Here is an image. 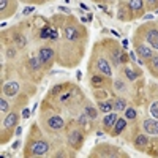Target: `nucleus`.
I'll list each match as a JSON object with an SVG mask.
<instances>
[{"label": "nucleus", "mask_w": 158, "mask_h": 158, "mask_svg": "<svg viewBox=\"0 0 158 158\" xmlns=\"http://www.w3.org/2000/svg\"><path fill=\"white\" fill-rule=\"evenodd\" d=\"M48 150H49V144L44 141H36L30 149L32 155H46Z\"/></svg>", "instance_id": "obj_1"}, {"label": "nucleus", "mask_w": 158, "mask_h": 158, "mask_svg": "<svg viewBox=\"0 0 158 158\" xmlns=\"http://www.w3.org/2000/svg\"><path fill=\"white\" fill-rule=\"evenodd\" d=\"M142 128L146 130V133H149V135H156V133H158V120H155V118L144 120Z\"/></svg>", "instance_id": "obj_2"}, {"label": "nucleus", "mask_w": 158, "mask_h": 158, "mask_svg": "<svg viewBox=\"0 0 158 158\" xmlns=\"http://www.w3.org/2000/svg\"><path fill=\"white\" fill-rule=\"evenodd\" d=\"M68 142L71 144L73 147H81V144H82V135H81V131H77V130H74V131H71L70 133V136H68Z\"/></svg>", "instance_id": "obj_3"}, {"label": "nucleus", "mask_w": 158, "mask_h": 158, "mask_svg": "<svg viewBox=\"0 0 158 158\" xmlns=\"http://www.w3.org/2000/svg\"><path fill=\"white\" fill-rule=\"evenodd\" d=\"M48 127H49L51 130H62V128H63V118L59 117V115H52V117H49Z\"/></svg>", "instance_id": "obj_4"}, {"label": "nucleus", "mask_w": 158, "mask_h": 158, "mask_svg": "<svg viewBox=\"0 0 158 158\" xmlns=\"http://www.w3.org/2000/svg\"><path fill=\"white\" fill-rule=\"evenodd\" d=\"M19 92V84L18 82H6L3 85V94L6 97H13V95H16Z\"/></svg>", "instance_id": "obj_5"}, {"label": "nucleus", "mask_w": 158, "mask_h": 158, "mask_svg": "<svg viewBox=\"0 0 158 158\" xmlns=\"http://www.w3.org/2000/svg\"><path fill=\"white\" fill-rule=\"evenodd\" d=\"M147 41H149V44L153 48V49H158V30H155V29H150L149 32H147Z\"/></svg>", "instance_id": "obj_6"}, {"label": "nucleus", "mask_w": 158, "mask_h": 158, "mask_svg": "<svg viewBox=\"0 0 158 158\" xmlns=\"http://www.w3.org/2000/svg\"><path fill=\"white\" fill-rule=\"evenodd\" d=\"M40 59H41L43 63H48L52 57H54V51H52L51 48H43V49H40Z\"/></svg>", "instance_id": "obj_7"}, {"label": "nucleus", "mask_w": 158, "mask_h": 158, "mask_svg": "<svg viewBox=\"0 0 158 158\" xmlns=\"http://www.w3.org/2000/svg\"><path fill=\"white\" fill-rule=\"evenodd\" d=\"M97 67H98V70H100L103 74H106V76H111V74H112L109 63H108L106 60H104V59H100V60L97 62Z\"/></svg>", "instance_id": "obj_8"}, {"label": "nucleus", "mask_w": 158, "mask_h": 158, "mask_svg": "<svg viewBox=\"0 0 158 158\" xmlns=\"http://www.w3.org/2000/svg\"><path fill=\"white\" fill-rule=\"evenodd\" d=\"M16 122H18V114H16V112H11V114L6 115V118L3 120V125H5L6 128H11V127L16 125Z\"/></svg>", "instance_id": "obj_9"}, {"label": "nucleus", "mask_w": 158, "mask_h": 158, "mask_svg": "<svg viewBox=\"0 0 158 158\" xmlns=\"http://www.w3.org/2000/svg\"><path fill=\"white\" fill-rule=\"evenodd\" d=\"M138 54L142 57V59H150L152 57V49L149 48V46H139L138 48Z\"/></svg>", "instance_id": "obj_10"}, {"label": "nucleus", "mask_w": 158, "mask_h": 158, "mask_svg": "<svg viewBox=\"0 0 158 158\" xmlns=\"http://www.w3.org/2000/svg\"><path fill=\"white\" fill-rule=\"evenodd\" d=\"M125 127H127V120H125V118H117L115 123H114V133L118 135L120 131L125 130Z\"/></svg>", "instance_id": "obj_11"}, {"label": "nucleus", "mask_w": 158, "mask_h": 158, "mask_svg": "<svg viewBox=\"0 0 158 158\" xmlns=\"http://www.w3.org/2000/svg\"><path fill=\"white\" fill-rule=\"evenodd\" d=\"M65 38H67V40H71V41H74V40L79 38V33L76 32L74 27H67V29H65Z\"/></svg>", "instance_id": "obj_12"}, {"label": "nucleus", "mask_w": 158, "mask_h": 158, "mask_svg": "<svg viewBox=\"0 0 158 158\" xmlns=\"http://www.w3.org/2000/svg\"><path fill=\"white\" fill-rule=\"evenodd\" d=\"M115 120H117V114H114V112H108L103 122H104V125H106V127H114Z\"/></svg>", "instance_id": "obj_13"}, {"label": "nucleus", "mask_w": 158, "mask_h": 158, "mask_svg": "<svg viewBox=\"0 0 158 158\" xmlns=\"http://www.w3.org/2000/svg\"><path fill=\"white\" fill-rule=\"evenodd\" d=\"M98 108H100V111H103L104 114H108V112H111V111H112L114 104H112V103H109V101H100V103H98Z\"/></svg>", "instance_id": "obj_14"}, {"label": "nucleus", "mask_w": 158, "mask_h": 158, "mask_svg": "<svg viewBox=\"0 0 158 158\" xmlns=\"http://www.w3.org/2000/svg\"><path fill=\"white\" fill-rule=\"evenodd\" d=\"M41 63H43V62H41V59H40V57H32V59L29 60V67L35 71V70H38L40 67H41Z\"/></svg>", "instance_id": "obj_15"}, {"label": "nucleus", "mask_w": 158, "mask_h": 158, "mask_svg": "<svg viewBox=\"0 0 158 158\" xmlns=\"http://www.w3.org/2000/svg\"><path fill=\"white\" fill-rule=\"evenodd\" d=\"M114 109H115V111H123V109H127V101L122 100V98L115 100V103H114Z\"/></svg>", "instance_id": "obj_16"}, {"label": "nucleus", "mask_w": 158, "mask_h": 158, "mask_svg": "<svg viewBox=\"0 0 158 158\" xmlns=\"http://www.w3.org/2000/svg\"><path fill=\"white\" fill-rule=\"evenodd\" d=\"M130 8L133 11H141L142 10V0H130Z\"/></svg>", "instance_id": "obj_17"}, {"label": "nucleus", "mask_w": 158, "mask_h": 158, "mask_svg": "<svg viewBox=\"0 0 158 158\" xmlns=\"http://www.w3.org/2000/svg\"><path fill=\"white\" fill-rule=\"evenodd\" d=\"M112 60H114V63H115V65L120 63V60H122V51L114 49V51H112Z\"/></svg>", "instance_id": "obj_18"}, {"label": "nucleus", "mask_w": 158, "mask_h": 158, "mask_svg": "<svg viewBox=\"0 0 158 158\" xmlns=\"http://www.w3.org/2000/svg\"><path fill=\"white\" fill-rule=\"evenodd\" d=\"M135 144L138 147H144L147 144V136H144V135H141V136H138L136 138V141H135Z\"/></svg>", "instance_id": "obj_19"}, {"label": "nucleus", "mask_w": 158, "mask_h": 158, "mask_svg": "<svg viewBox=\"0 0 158 158\" xmlns=\"http://www.w3.org/2000/svg\"><path fill=\"white\" fill-rule=\"evenodd\" d=\"M150 114L153 118H158V101H153L150 106Z\"/></svg>", "instance_id": "obj_20"}, {"label": "nucleus", "mask_w": 158, "mask_h": 158, "mask_svg": "<svg viewBox=\"0 0 158 158\" xmlns=\"http://www.w3.org/2000/svg\"><path fill=\"white\" fill-rule=\"evenodd\" d=\"M25 43H27L25 36H22V35H18V36H16V44H18L19 48H24V46H25Z\"/></svg>", "instance_id": "obj_21"}, {"label": "nucleus", "mask_w": 158, "mask_h": 158, "mask_svg": "<svg viewBox=\"0 0 158 158\" xmlns=\"http://www.w3.org/2000/svg\"><path fill=\"white\" fill-rule=\"evenodd\" d=\"M84 112H85V114H87L90 118H95V117H97V111H95L94 108H92V106H87Z\"/></svg>", "instance_id": "obj_22"}, {"label": "nucleus", "mask_w": 158, "mask_h": 158, "mask_svg": "<svg viewBox=\"0 0 158 158\" xmlns=\"http://www.w3.org/2000/svg\"><path fill=\"white\" fill-rule=\"evenodd\" d=\"M0 109H2V112H6L8 111V103L5 98H0Z\"/></svg>", "instance_id": "obj_23"}, {"label": "nucleus", "mask_w": 158, "mask_h": 158, "mask_svg": "<svg viewBox=\"0 0 158 158\" xmlns=\"http://www.w3.org/2000/svg\"><path fill=\"white\" fill-rule=\"evenodd\" d=\"M51 29L49 27H44L43 30H41V38H51Z\"/></svg>", "instance_id": "obj_24"}, {"label": "nucleus", "mask_w": 158, "mask_h": 158, "mask_svg": "<svg viewBox=\"0 0 158 158\" xmlns=\"http://www.w3.org/2000/svg\"><path fill=\"white\" fill-rule=\"evenodd\" d=\"M136 117V111L133 108H128L127 109V118H135Z\"/></svg>", "instance_id": "obj_25"}, {"label": "nucleus", "mask_w": 158, "mask_h": 158, "mask_svg": "<svg viewBox=\"0 0 158 158\" xmlns=\"http://www.w3.org/2000/svg\"><path fill=\"white\" fill-rule=\"evenodd\" d=\"M125 74L128 76V79H131V81H133V79H136V73H135V71H131L130 68L125 70Z\"/></svg>", "instance_id": "obj_26"}, {"label": "nucleus", "mask_w": 158, "mask_h": 158, "mask_svg": "<svg viewBox=\"0 0 158 158\" xmlns=\"http://www.w3.org/2000/svg\"><path fill=\"white\" fill-rule=\"evenodd\" d=\"M103 81H101V77L100 76H94V77H92V84H97V85H100Z\"/></svg>", "instance_id": "obj_27"}, {"label": "nucleus", "mask_w": 158, "mask_h": 158, "mask_svg": "<svg viewBox=\"0 0 158 158\" xmlns=\"http://www.w3.org/2000/svg\"><path fill=\"white\" fill-rule=\"evenodd\" d=\"M115 89H117V90H123V89H125V84L120 82V81H117V82H115Z\"/></svg>", "instance_id": "obj_28"}, {"label": "nucleus", "mask_w": 158, "mask_h": 158, "mask_svg": "<svg viewBox=\"0 0 158 158\" xmlns=\"http://www.w3.org/2000/svg\"><path fill=\"white\" fill-rule=\"evenodd\" d=\"M6 3H8V0H0V10H2V11H5Z\"/></svg>", "instance_id": "obj_29"}, {"label": "nucleus", "mask_w": 158, "mask_h": 158, "mask_svg": "<svg viewBox=\"0 0 158 158\" xmlns=\"http://www.w3.org/2000/svg\"><path fill=\"white\" fill-rule=\"evenodd\" d=\"M152 65H153V68H158V56L152 57Z\"/></svg>", "instance_id": "obj_30"}, {"label": "nucleus", "mask_w": 158, "mask_h": 158, "mask_svg": "<svg viewBox=\"0 0 158 158\" xmlns=\"http://www.w3.org/2000/svg\"><path fill=\"white\" fill-rule=\"evenodd\" d=\"M59 38V32L57 30H52L51 32V40H57Z\"/></svg>", "instance_id": "obj_31"}, {"label": "nucleus", "mask_w": 158, "mask_h": 158, "mask_svg": "<svg viewBox=\"0 0 158 158\" xmlns=\"http://www.w3.org/2000/svg\"><path fill=\"white\" fill-rule=\"evenodd\" d=\"M32 11H33V6H27V8H24L22 13H24V15H30Z\"/></svg>", "instance_id": "obj_32"}, {"label": "nucleus", "mask_w": 158, "mask_h": 158, "mask_svg": "<svg viewBox=\"0 0 158 158\" xmlns=\"http://www.w3.org/2000/svg\"><path fill=\"white\" fill-rule=\"evenodd\" d=\"M60 90H62V85H56L54 89H52V94H54V95H56V94H59V92H60Z\"/></svg>", "instance_id": "obj_33"}, {"label": "nucleus", "mask_w": 158, "mask_h": 158, "mask_svg": "<svg viewBox=\"0 0 158 158\" xmlns=\"http://www.w3.org/2000/svg\"><path fill=\"white\" fill-rule=\"evenodd\" d=\"M22 117H24V118H29V117H30V111H29V109H24Z\"/></svg>", "instance_id": "obj_34"}, {"label": "nucleus", "mask_w": 158, "mask_h": 158, "mask_svg": "<svg viewBox=\"0 0 158 158\" xmlns=\"http://www.w3.org/2000/svg\"><path fill=\"white\" fill-rule=\"evenodd\" d=\"M15 54H16L15 49H8V52H6V56H8V57H15Z\"/></svg>", "instance_id": "obj_35"}, {"label": "nucleus", "mask_w": 158, "mask_h": 158, "mask_svg": "<svg viewBox=\"0 0 158 158\" xmlns=\"http://www.w3.org/2000/svg\"><path fill=\"white\" fill-rule=\"evenodd\" d=\"M79 123H85V115H84V114L79 117Z\"/></svg>", "instance_id": "obj_36"}, {"label": "nucleus", "mask_w": 158, "mask_h": 158, "mask_svg": "<svg viewBox=\"0 0 158 158\" xmlns=\"http://www.w3.org/2000/svg\"><path fill=\"white\" fill-rule=\"evenodd\" d=\"M21 133H22V128H21V127H18V128H16V135L19 136Z\"/></svg>", "instance_id": "obj_37"}, {"label": "nucleus", "mask_w": 158, "mask_h": 158, "mask_svg": "<svg viewBox=\"0 0 158 158\" xmlns=\"http://www.w3.org/2000/svg\"><path fill=\"white\" fill-rule=\"evenodd\" d=\"M76 77H77V79H81V77H82V73H81V71H77V73H76Z\"/></svg>", "instance_id": "obj_38"}, {"label": "nucleus", "mask_w": 158, "mask_h": 158, "mask_svg": "<svg viewBox=\"0 0 158 158\" xmlns=\"http://www.w3.org/2000/svg\"><path fill=\"white\" fill-rule=\"evenodd\" d=\"M67 98H70V94H67V95H63V97H62V101H65V100H67Z\"/></svg>", "instance_id": "obj_39"}, {"label": "nucleus", "mask_w": 158, "mask_h": 158, "mask_svg": "<svg viewBox=\"0 0 158 158\" xmlns=\"http://www.w3.org/2000/svg\"><path fill=\"white\" fill-rule=\"evenodd\" d=\"M147 2H149V3H156L158 0H147Z\"/></svg>", "instance_id": "obj_40"}, {"label": "nucleus", "mask_w": 158, "mask_h": 158, "mask_svg": "<svg viewBox=\"0 0 158 158\" xmlns=\"http://www.w3.org/2000/svg\"><path fill=\"white\" fill-rule=\"evenodd\" d=\"M156 15H158V10H156Z\"/></svg>", "instance_id": "obj_41"}, {"label": "nucleus", "mask_w": 158, "mask_h": 158, "mask_svg": "<svg viewBox=\"0 0 158 158\" xmlns=\"http://www.w3.org/2000/svg\"><path fill=\"white\" fill-rule=\"evenodd\" d=\"M103 2H104V0H103Z\"/></svg>", "instance_id": "obj_42"}]
</instances>
